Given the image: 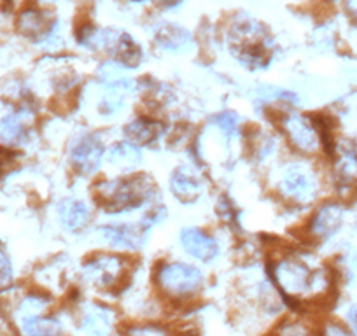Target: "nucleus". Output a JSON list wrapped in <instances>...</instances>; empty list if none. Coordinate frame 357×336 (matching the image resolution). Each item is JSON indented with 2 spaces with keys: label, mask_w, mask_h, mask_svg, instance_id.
Wrapping results in <instances>:
<instances>
[{
  "label": "nucleus",
  "mask_w": 357,
  "mask_h": 336,
  "mask_svg": "<svg viewBox=\"0 0 357 336\" xmlns=\"http://www.w3.org/2000/svg\"><path fill=\"white\" fill-rule=\"evenodd\" d=\"M205 126H207V130H211L212 133H215V135H219L229 144L236 137L242 135V132H240V118L233 111L218 112V114H214L208 119V123Z\"/></svg>",
  "instance_id": "5701e85b"
},
{
  "label": "nucleus",
  "mask_w": 357,
  "mask_h": 336,
  "mask_svg": "<svg viewBox=\"0 0 357 336\" xmlns=\"http://www.w3.org/2000/svg\"><path fill=\"white\" fill-rule=\"evenodd\" d=\"M15 284V266L11 258L0 249V291L11 289Z\"/></svg>",
  "instance_id": "bb28decb"
},
{
  "label": "nucleus",
  "mask_w": 357,
  "mask_h": 336,
  "mask_svg": "<svg viewBox=\"0 0 357 336\" xmlns=\"http://www.w3.org/2000/svg\"><path fill=\"white\" fill-rule=\"evenodd\" d=\"M72 319L81 336H114L121 322L114 308L102 301L79 303Z\"/></svg>",
  "instance_id": "f8f14e48"
},
{
  "label": "nucleus",
  "mask_w": 357,
  "mask_h": 336,
  "mask_svg": "<svg viewBox=\"0 0 357 336\" xmlns=\"http://www.w3.org/2000/svg\"><path fill=\"white\" fill-rule=\"evenodd\" d=\"M105 137L100 132H81L67 146V161L72 172L81 179L97 176L105 163Z\"/></svg>",
  "instance_id": "1a4fd4ad"
},
{
  "label": "nucleus",
  "mask_w": 357,
  "mask_h": 336,
  "mask_svg": "<svg viewBox=\"0 0 357 336\" xmlns=\"http://www.w3.org/2000/svg\"><path fill=\"white\" fill-rule=\"evenodd\" d=\"M118 336H181V331L172 322L142 317L119 322Z\"/></svg>",
  "instance_id": "4be33fe9"
},
{
  "label": "nucleus",
  "mask_w": 357,
  "mask_h": 336,
  "mask_svg": "<svg viewBox=\"0 0 357 336\" xmlns=\"http://www.w3.org/2000/svg\"><path fill=\"white\" fill-rule=\"evenodd\" d=\"M345 8H347V13L350 15V18L357 23V0H347Z\"/></svg>",
  "instance_id": "c756f323"
},
{
  "label": "nucleus",
  "mask_w": 357,
  "mask_h": 336,
  "mask_svg": "<svg viewBox=\"0 0 357 336\" xmlns=\"http://www.w3.org/2000/svg\"><path fill=\"white\" fill-rule=\"evenodd\" d=\"M243 140H245L247 156L256 165H266L279 156V149L282 146V139L279 133L272 130L261 128V126H252L243 132Z\"/></svg>",
  "instance_id": "f3484780"
},
{
  "label": "nucleus",
  "mask_w": 357,
  "mask_h": 336,
  "mask_svg": "<svg viewBox=\"0 0 357 336\" xmlns=\"http://www.w3.org/2000/svg\"><path fill=\"white\" fill-rule=\"evenodd\" d=\"M228 49L242 67L263 70L273 58V40L263 23L250 16H236L228 29Z\"/></svg>",
  "instance_id": "39448f33"
},
{
  "label": "nucleus",
  "mask_w": 357,
  "mask_h": 336,
  "mask_svg": "<svg viewBox=\"0 0 357 336\" xmlns=\"http://www.w3.org/2000/svg\"><path fill=\"white\" fill-rule=\"evenodd\" d=\"M204 268L188 259H163L151 270V291L163 308H186L205 293Z\"/></svg>",
  "instance_id": "7ed1b4c3"
},
{
  "label": "nucleus",
  "mask_w": 357,
  "mask_h": 336,
  "mask_svg": "<svg viewBox=\"0 0 357 336\" xmlns=\"http://www.w3.org/2000/svg\"><path fill=\"white\" fill-rule=\"evenodd\" d=\"M343 322H345L347 328H349L350 331H352L354 335L357 336V303L350 305V307L347 308L345 319H343Z\"/></svg>",
  "instance_id": "cd10ccee"
},
{
  "label": "nucleus",
  "mask_w": 357,
  "mask_h": 336,
  "mask_svg": "<svg viewBox=\"0 0 357 336\" xmlns=\"http://www.w3.org/2000/svg\"><path fill=\"white\" fill-rule=\"evenodd\" d=\"M273 191L289 211H305L319 200L321 177L312 160L291 156L275 167Z\"/></svg>",
  "instance_id": "20e7f679"
},
{
  "label": "nucleus",
  "mask_w": 357,
  "mask_h": 336,
  "mask_svg": "<svg viewBox=\"0 0 357 336\" xmlns=\"http://www.w3.org/2000/svg\"><path fill=\"white\" fill-rule=\"evenodd\" d=\"M345 222V205L340 200H324L314 207L303 224V240L321 245L335 238Z\"/></svg>",
  "instance_id": "9b49d317"
},
{
  "label": "nucleus",
  "mask_w": 357,
  "mask_h": 336,
  "mask_svg": "<svg viewBox=\"0 0 357 336\" xmlns=\"http://www.w3.org/2000/svg\"><path fill=\"white\" fill-rule=\"evenodd\" d=\"M317 335L319 336H356L345 322L336 321V319H324V321L317 322Z\"/></svg>",
  "instance_id": "a878e982"
},
{
  "label": "nucleus",
  "mask_w": 357,
  "mask_h": 336,
  "mask_svg": "<svg viewBox=\"0 0 357 336\" xmlns=\"http://www.w3.org/2000/svg\"><path fill=\"white\" fill-rule=\"evenodd\" d=\"M36 126V112L29 105H22L0 119V140L6 146H23L29 142Z\"/></svg>",
  "instance_id": "a211bd4d"
},
{
  "label": "nucleus",
  "mask_w": 357,
  "mask_h": 336,
  "mask_svg": "<svg viewBox=\"0 0 357 336\" xmlns=\"http://www.w3.org/2000/svg\"><path fill=\"white\" fill-rule=\"evenodd\" d=\"M207 183L202 168L195 163H181L168 176V191L175 201L183 205H195L205 197Z\"/></svg>",
  "instance_id": "4468645a"
},
{
  "label": "nucleus",
  "mask_w": 357,
  "mask_h": 336,
  "mask_svg": "<svg viewBox=\"0 0 357 336\" xmlns=\"http://www.w3.org/2000/svg\"><path fill=\"white\" fill-rule=\"evenodd\" d=\"M356 231H357V217H356Z\"/></svg>",
  "instance_id": "2f4dec72"
},
{
  "label": "nucleus",
  "mask_w": 357,
  "mask_h": 336,
  "mask_svg": "<svg viewBox=\"0 0 357 336\" xmlns=\"http://www.w3.org/2000/svg\"><path fill=\"white\" fill-rule=\"evenodd\" d=\"M266 265L268 279L286 307L308 312L324 307L335 296V270L312 252L279 247L270 252Z\"/></svg>",
  "instance_id": "f257e3e1"
},
{
  "label": "nucleus",
  "mask_w": 357,
  "mask_h": 336,
  "mask_svg": "<svg viewBox=\"0 0 357 336\" xmlns=\"http://www.w3.org/2000/svg\"><path fill=\"white\" fill-rule=\"evenodd\" d=\"M167 215H168L167 205L161 204V201H156V204L149 205L146 211H142V214H140L139 217V222L151 233L156 226H160L161 222H165Z\"/></svg>",
  "instance_id": "393cba45"
},
{
  "label": "nucleus",
  "mask_w": 357,
  "mask_h": 336,
  "mask_svg": "<svg viewBox=\"0 0 357 336\" xmlns=\"http://www.w3.org/2000/svg\"><path fill=\"white\" fill-rule=\"evenodd\" d=\"M142 161V149L130 144L128 140H114L107 146L105 165L111 168L112 172H116V176H130V174L139 172Z\"/></svg>",
  "instance_id": "6ab92c4d"
},
{
  "label": "nucleus",
  "mask_w": 357,
  "mask_h": 336,
  "mask_svg": "<svg viewBox=\"0 0 357 336\" xmlns=\"http://www.w3.org/2000/svg\"><path fill=\"white\" fill-rule=\"evenodd\" d=\"M16 26H18V30L25 37L33 40H43V43H50L58 32L53 20L46 13L33 8H29L20 13Z\"/></svg>",
  "instance_id": "412c9836"
},
{
  "label": "nucleus",
  "mask_w": 357,
  "mask_h": 336,
  "mask_svg": "<svg viewBox=\"0 0 357 336\" xmlns=\"http://www.w3.org/2000/svg\"><path fill=\"white\" fill-rule=\"evenodd\" d=\"M123 139L133 146L151 147L160 144L167 135V123L153 112H140L132 116L121 128Z\"/></svg>",
  "instance_id": "2eb2a0df"
},
{
  "label": "nucleus",
  "mask_w": 357,
  "mask_h": 336,
  "mask_svg": "<svg viewBox=\"0 0 357 336\" xmlns=\"http://www.w3.org/2000/svg\"><path fill=\"white\" fill-rule=\"evenodd\" d=\"M268 336H319L317 324H312L307 319H301L298 315L293 317H284L277 321L272 333Z\"/></svg>",
  "instance_id": "b1692460"
},
{
  "label": "nucleus",
  "mask_w": 357,
  "mask_h": 336,
  "mask_svg": "<svg viewBox=\"0 0 357 336\" xmlns=\"http://www.w3.org/2000/svg\"><path fill=\"white\" fill-rule=\"evenodd\" d=\"M53 296L46 291H30L15 307L16 331L20 336H68L65 315L53 308Z\"/></svg>",
  "instance_id": "0eeeda50"
},
{
  "label": "nucleus",
  "mask_w": 357,
  "mask_h": 336,
  "mask_svg": "<svg viewBox=\"0 0 357 336\" xmlns=\"http://www.w3.org/2000/svg\"><path fill=\"white\" fill-rule=\"evenodd\" d=\"M273 123L277 126V133L287 149L293 153V156L314 160L319 154L324 153V142H322L317 116L303 114L296 109H289V111H282L273 116Z\"/></svg>",
  "instance_id": "6e6552de"
},
{
  "label": "nucleus",
  "mask_w": 357,
  "mask_h": 336,
  "mask_svg": "<svg viewBox=\"0 0 357 336\" xmlns=\"http://www.w3.org/2000/svg\"><path fill=\"white\" fill-rule=\"evenodd\" d=\"M183 2L184 0H154V4L160 9H163V11H170V9L178 8Z\"/></svg>",
  "instance_id": "c85d7f7f"
},
{
  "label": "nucleus",
  "mask_w": 357,
  "mask_h": 336,
  "mask_svg": "<svg viewBox=\"0 0 357 336\" xmlns=\"http://www.w3.org/2000/svg\"><path fill=\"white\" fill-rule=\"evenodd\" d=\"M177 242L184 254L191 261L200 263V265H211L218 261L222 252L218 236L202 226H183L178 229Z\"/></svg>",
  "instance_id": "ddd939ff"
},
{
  "label": "nucleus",
  "mask_w": 357,
  "mask_h": 336,
  "mask_svg": "<svg viewBox=\"0 0 357 336\" xmlns=\"http://www.w3.org/2000/svg\"><path fill=\"white\" fill-rule=\"evenodd\" d=\"M154 44L163 53L186 54L193 49V33L178 23L163 22L154 29Z\"/></svg>",
  "instance_id": "aec40b11"
},
{
  "label": "nucleus",
  "mask_w": 357,
  "mask_h": 336,
  "mask_svg": "<svg viewBox=\"0 0 357 336\" xmlns=\"http://www.w3.org/2000/svg\"><path fill=\"white\" fill-rule=\"evenodd\" d=\"M91 191H93L95 205L112 217L146 211L149 205L160 201L158 200L160 188L156 181L142 170L130 176L105 177V179L95 181Z\"/></svg>",
  "instance_id": "f03ea898"
},
{
  "label": "nucleus",
  "mask_w": 357,
  "mask_h": 336,
  "mask_svg": "<svg viewBox=\"0 0 357 336\" xmlns=\"http://www.w3.org/2000/svg\"><path fill=\"white\" fill-rule=\"evenodd\" d=\"M40 4H56V2H61V0H39Z\"/></svg>",
  "instance_id": "7c9ffc66"
},
{
  "label": "nucleus",
  "mask_w": 357,
  "mask_h": 336,
  "mask_svg": "<svg viewBox=\"0 0 357 336\" xmlns=\"http://www.w3.org/2000/svg\"><path fill=\"white\" fill-rule=\"evenodd\" d=\"M93 231L105 249L130 256L142 250L149 236V231L139 221H125L118 217L100 222L95 226Z\"/></svg>",
  "instance_id": "9d476101"
},
{
  "label": "nucleus",
  "mask_w": 357,
  "mask_h": 336,
  "mask_svg": "<svg viewBox=\"0 0 357 336\" xmlns=\"http://www.w3.org/2000/svg\"><path fill=\"white\" fill-rule=\"evenodd\" d=\"M93 205L89 204L86 198L65 197L56 205V221L60 228L68 235L84 233L89 226L93 224Z\"/></svg>",
  "instance_id": "dca6fc26"
},
{
  "label": "nucleus",
  "mask_w": 357,
  "mask_h": 336,
  "mask_svg": "<svg viewBox=\"0 0 357 336\" xmlns=\"http://www.w3.org/2000/svg\"><path fill=\"white\" fill-rule=\"evenodd\" d=\"M132 275L133 265L130 254L107 249L91 252L79 266V282L100 294H123Z\"/></svg>",
  "instance_id": "423d86ee"
}]
</instances>
